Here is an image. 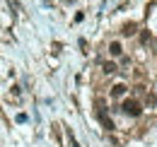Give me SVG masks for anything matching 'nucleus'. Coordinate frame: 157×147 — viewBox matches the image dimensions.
I'll use <instances>...</instances> for the list:
<instances>
[{"label": "nucleus", "instance_id": "nucleus-1", "mask_svg": "<svg viewBox=\"0 0 157 147\" xmlns=\"http://www.w3.org/2000/svg\"><path fill=\"white\" fill-rule=\"evenodd\" d=\"M121 111H123L126 116H131V118H138V116L143 113V106L138 104L136 99H126V101L121 104Z\"/></svg>", "mask_w": 157, "mask_h": 147}, {"label": "nucleus", "instance_id": "nucleus-2", "mask_svg": "<svg viewBox=\"0 0 157 147\" xmlns=\"http://www.w3.org/2000/svg\"><path fill=\"white\" fill-rule=\"evenodd\" d=\"M109 53H111V55H121V53H123L121 41H111V43H109Z\"/></svg>", "mask_w": 157, "mask_h": 147}, {"label": "nucleus", "instance_id": "nucleus-3", "mask_svg": "<svg viewBox=\"0 0 157 147\" xmlns=\"http://www.w3.org/2000/svg\"><path fill=\"white\" fill-rule=\"evenodd\" d=\"M99 118H101V123H104V128H106V130H114V121H111V118H106V113H104V111H99Z\"/></svg>", "mask_w": 157, "mask_h": 147}, {"label": "nucleus", "instance_id": "nucleus-4", "mask_svg": "<svg viewBox=\"0 0 157 147\" xmlns=\"http://www.w3.org/2000/svg\"><path fill=\"white\" fill-rule=\"evenodd\" d=\"M101 70H104V73H106V75L116 73V63H111V60H106V63H104V65H101Z\"/></svg>", "mask_w": 157, "mask_h": 147}, {"label": "nucleus", "instance_id": "nucleus-5", "mask_svg": "<svg viewBox=\"0 0 157 147\" xmlns=\"http://www.w3.org/2000/svg\"><path fill=\"white\" fill-rule=\"evenodd\" d=\"M121 34H123V36H131V34H136V24H133V22H131V24H126Z\"/></svg>", "mask_w": 157, "mask_h": 147}, {"label": "nucleus", "instance_id": "nucleus-6", "mask_svg": "<svg viewBox=\"0 0 157 147\" xmlns=\"http://www.w3.org/2000/svg\"><path fill=\"white\" fill-rule=\"evenodd\" d=\"M111 94H114V96H123V94H126V85H116V87L111 89Z\"/></svg>", "mask_w": 157, "mask_h": 147}, {"label": "nucleus", "instance_id": "nucleus-7", "mask_svg": "<svg viewBox=\"0 0 157 147\" xmlns=\"http://www.w3.org/2000/svg\"><path fill=\"white\" fill-rule=\"evenodd\" d=\"M68 140H70V147H80L78 145V140H75V135H73V130L68 128Z\"/></svg>", "mask_w": 157, "mask_h": 147}]
</instances>
